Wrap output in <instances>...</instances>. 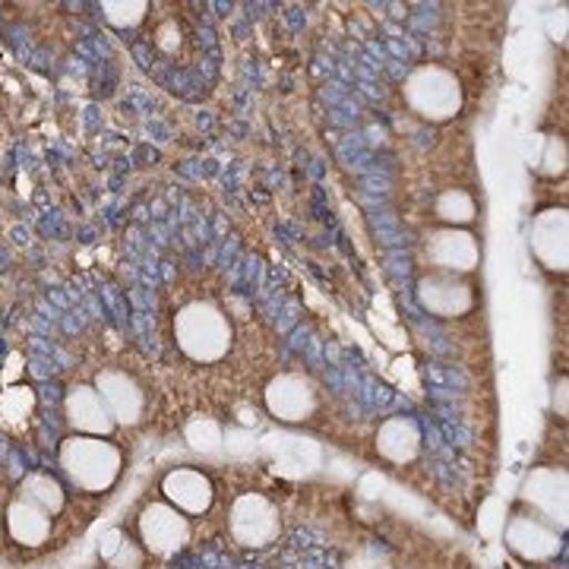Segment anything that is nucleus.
Instances as JSON below:
<instances>
[{
    "mask_svg": "<svg viewBox=\"0 0 569 569\" xmlns=\"http://www.w3.org/2000/svg\"><path fill=\"white\" fill-rule=\"evenodd\" d=\"M140 535L146 550L168 557V553H178L187 545L190 522L181 509H174L171 503H152V507L142 509Z\"/></svg>",
    "mask_w": 569,
    "mask_h": 569,
    "instance_id": "0eeeda50",
    "label": "nucleus"
},
{
    "mask_svg": "<svg viewBox=\"0 0 569 569\" xmlns=\"http://www.w3.org/2000/svg\"><path fill=\"white\" fill-rule=\"evenodd\" d=\"M418 301L433 317H462L475 307V291L462 276L452 272H427L418 279Z\"/></svg>",
    "mask_w": 569,
    "mask_h": 569,
    "instance_id": "20e7f679",
    "label": "nucleus"
},
{
    "mask_svg": "<svg viewBox=\"0 0 569 569\" xmlns=\"http://www.w3.org/2000/svg\"><path fill=\"white\" fill-rule=\"evenodd\" d=\"M377 449L380 456L396 462V466H406L418 456L421 449V430L415 421L408 418H389L380 425V433H377Z\"/></svg>",
    "mask_w": 569,
    "mask_h": 569,
    "instance_id": "4468645a",
    "label": "nucleus"
},
{
    "mask_svg": "<svg viewBox=\"0 0 569 569\" xmlns=\"http://www.w3.org/2000/svg\"><path fill=\"white\" fill-rule=\"evenodd\" d=\"M231 320L209 301H190L174 317L178 348L197 365H216L231 348Z\"/></svg>",
    "mask_w": 569,
    "mask_h": 569,
    "instance_id": "f257e3e1",
    "label": "nucleus"
},
{
    "mask_svg": "<svg viewBox=\"0 0 569 569\" xmlns=\"http://www.w3.org/2000/svg\"><path fill=\"white\" fill-rule=\"evenodd\" d=\"M187 443L197 449V452H219L224 449V430L212 418H197L187 425Z\"/></svg>",
    "mask_w": 569,
    "mask_h": 569,
    "instance_id": "412c9836",
    "label": "nucleus"
},
{
    "mask_svg": "<svg viewBox=\"0 0 569 569\" xmlns=\"http://www.w3.org/2000/svg\"><path fill=\"white\" fill-rule=\"evenodd\" d=\"M224 449L228 452H247V449H253V433H247V430H228L224 433Z\"/></svg>",
    "mask_w": 569,
    "mask_h": 569,
    "instance_id": "b1692460",
    "label": "nucleus"
},
{
    "mask_svg": "<svg viewBox=\"0 0 569 569\" xmlns=\"http://www.w3.org/2000/svg\"><path fill=\"white\" fill-rule=\"evenodd\" d=\"M567 209H545L531 222V250L541 260V266H548L553 272H563L567 269Z\"/></svg>",
    "mask_w": 569,
    "mask_h": 569,
    "instance_id": "1a4fd4ad",
    "label": "nucleus"
},
{
    "mask_svg": "<svg viewBox=\"0 0 569 569\" xmlns=\"http://www.w3.org/2000/svg\"><path fill=\"white\" fill-rule=\"evenodd\" d=\"M0 531H3V526H0Z\"/></svg>",
    "mask_w": 569,
    "mask_h": 569,
    "instance_id": "bb28decb",
    "label": "nucleus"
},
{
    "mask_svg": "<svg viewBox=\"0 0 569 569\" xmlns=\"http://www.w3.org/2000/svg\"><path fill=\"white\" fill-rule=\"evenodd\" d=\"M164 500L174 509H181L183 516H203L212 507V481L197 468H174L168 471L162 481Z\"/></svg>",
    "mask_w": 569,
    "mask_h": 569,
    "instance_id": "9b49d317",
    "label": "nucleus"
},
{
    "mask_svg": "<svg viewBox=\"0 0 569 569\" xmlns=\"http://www.w3.org/2000/svg\"><path fill=\"white\" fill-rule=\"evenodd\" d=\"M7 531L22 548H39L51 535V516L17 497L10 503V509H7Z\"/></svg>",
    "mask_w": 569,
    "mask_h": 569,
    "instance_id": "2eb2a0df",
    "label": "nucleus"
},
{
    "mask_svg": "<svg viewBox=\"0 0 569 569\" xmlns=\"http://www.w3.org/2000/svg\"><path fill=\"white\" fill-rule=\"evenodd\" d=\"M231 531L247 548H263L279 535V509L260 493H244L231 507Z\"/></svg>",
    "mask_w": 569,
    "mask_h": 569,
    "instance_id": "423d86ee",
    "label": "nucleus"
},
{
    "mask_svg": "<svg viewBox=\"0 0 569 569\" xmlns=\"http://www.w3.org/2000/svg\"><path fill=\"white\" fill-rule=\"evenodd\" d=\"M560 402V415H567V380H560L557 387V396H553V406Z\"/></svg>",
    "mask_w": 569,
    "mask_h": 569,
    "instance_id": "a878e982",
    "label": "nucleus"
},
{
    "mask_svg": "<svg viewBox=\"0 0 569 569\" xmlns=\"http://www.w3.org/2000/svg\"><path fill=\"white\" fill-rule=\"evenodd\" d=\"M32 406H36V392L29 387L7 389V392L0 396V421H3V425H17L22 418H29Z\"/></svg>",
    "mask_w": 569,
    "mask_h": 569,
    "instance_id": "4be33fe9",
    "label": "nucleus"
},
{
    "mask_svg": "<svg viewBox=\"0 0 569 569\" xmlns=\"http://www.w3.org/2000/svg\"><path fill=\"white\" fill-rule=\"evenodd\" d=\"M149 3L146 0H104L102 17L104 22H111L114 29H133L146 20Z\"/></svg>",
    "mask_w": 569,
    "mask_h": 569,
    "instance_id": "aec40b11",
    "label": "nucleus"
},
{
    "mask_svg": "<svg viewBox=\"0 0 569 569\" xmlns=\"http://www.w3.org/2000/svg\"><path fill=\"white\" fill-rule=\"evenodd\" d=\"M20 500L26 503H32V507H39L41 512H48V516H58L63 509V488L58 478H51V475H26L20 485Z\"/></svg>",
    "mask_w": 569,
    "mask_h": 569,
    "instance_id": "f3484780",
    "label": "nucleus"
},
{
    "mask_svg": "<svg viewBox=\"0 0 569 569\" xmlns=\"http://www.w3.org/2000/svg\"><path fill=\"white\" fill-rule=\"evenodd\" d=\"M108 567L111 569H140L142 567V550L130 541V538H123V545L118 548V553L108 560Z\"/></svg>",
    "mask_w": 569,
    "mask_h": 569,
    "instance_id": "5701e85b",
    "label": "nucleus"
},
{
    "mask_svg": "<svg viewBox=\"0 0 569 569\" xmlns=\"http://www.w3.org/2000/svg\"><path fill=\"white\" fill-rule=\"evenodd\" d=\"M123 456L114 443H108V437H82L73 433L67 437L61 447V468L63 475L89 493H102L108 490L118 475H121Z\"/></svg>",
    "mask_w": 569,
    "mask_h": 569,
    "instance_id": "f03ea898",
    "label": "nucleus"
},
{
    "mask_svg": "<svg viewBox=\"0 0 569 569\" xmlns=\"http://www.w3.org/2000/svg\"><path fill=\"white\" fill-rule=\"evenodd\" d=\"M67 421L70 427L82 433V437H108L114 430V418L108 415L102 396L96 392V387H73L67 392Z\"/></svg>",
    "mask_w": 569,
    "mask_h": 569,
    "instance_id": "f8f14e48",
    "label": "nucleus"
},
{
    "mask_svg": "<svg viewBox=\"0 0 569 569\" xmlns=\"http://www.w3.org/2000/svg\"><path fill=\"white\" fill-rule=\"evenodd\" d=\"M266 408L272 418H279L284 425H301L317 408V392L301 373H279L266 387Z\"/></svg>",
    "mask_w": 569,
    "mask_h": 569,
    "instance_id": "6e6552de",
    "label": "nucleus"
},
{
    "mask_svg": "<svg viewBox=\"0 0 569 569\" xmlns=\"http://www.w3.org/2000/svg\"><path fill=\"white\" fill-rule=\"evenodd\" d=\"M96 392L102 396L104 408L114 418V425H137L142 418V408H146L142 389L123 370H102L96 377Z\"/></svg>",
    "mask_w": 569,
    "mask_h": 569,
    "instance_id": "9d476101",
    "label": "nucleus"
},
{
    "mask_svg": "<svg viewBox=\"0 0 569 569\" xmlns=\"http://www.w3.org/2000/svg\"><path fill=\"white\" fill-rule=\"evenodd\" d=\"M437 219L440 222H447V228H462L475 219V212H478V206L475 200L468 197L466 190H443L440 197H437Z\"/></svg>",
    "mask_w": 569,
    "mask_h": 569,
    "instance_id": "6ab92c4d",
    "label": "nucleus"
},
{
    "mask_svg": "<svg viewBox=\"0 0 569 569\" xmlns=\"http://www.w3.org/2000/svg\"><path fill=\"white\" fill-rule=\"evenodd\" d=\"M526 500L541 509L548 519L563 522L567 519V471L557 468H538L526 481Z\"/></svg>",
    "mask_w": 569,
    "mask_h": 569,
    "instance_id": "ddd939ff",
    "label": "nucleus"
},
{
    "mask_svg": "<svg viewBox=\"0 0 569 569\" xmlns=\"http://www.w3.org/2000/svg\"><path fill=\"white\" fill-rule=\"evenodd\" d=\"M123 545V531L121 529H108L102 535V541H99V553H102V560H111L118 548Z\"/></svg>",
    "mask_w": 569,
    "mask_h": 569,
    "instance_id": "393cba45",
    "label": "nucleus"
},
{
    "mask_svg": "<svg viewBox=\"0 0 569 569\" xmlns=\"http://www.w3.org/2000/svg\"><path fill=\"white\" fill-rule=\"evenodd\" d=\"M406 102L427 121H449L462 111V82L437 63H421L406 80Z\"/></svg>",
    "mask_w": 569,
    "mask_h": 569,
    "instance_id": "7ed1b4c3",
    "label": "nucleus"
},
{
    "mask_svg": "<svg viewBox=\"0 0 569 569\" xmlns=\"http://www.w3.org/2000/svg\"><path fill=\"white\" fill-rule=\"evenodd\" d=\"M425 250L430 266H437V272H452V276L471 272L481 260V244H478L475 234H468L466 228L430 231Z\"/></svg>",
    "mask_w": 569,
    "mask_h": 569,
    "instance_id": "39448f33",
    "label": "nucleus"
},
{
    "mask_svg": "<svg viewBox=\"0 0 569 569\" xmlns=\"http://www.w3.org/2000/svg\"><path fill=\"white\" fill-rule=\"evenodd\" d=\"M269 452L279 459V466L295 468V471H310L317 466V447L310 440L279 437V440H269Z\"/></svg>",
    "mask_w": 569,
    "mask_h": 569,
    "instance_id": "a211bd4d",
    "label": "nucleus"
},
{
    "mask_svg": "<svg viewBox=\"0 0 569 569\" xmlns=\"http://www.w3.org/2000/svg\"><path fill=\"white\" fill-rule=\"evenodd\" d=\"M509 548L529 560H545L557 550V531H550L541 519H512L507 529Z\"/></svg>",
    "mask_w": 569,
    "mask_h": 569,
    "instance_id": "dca6fc26",
    "label": "nucleus"
}]
</instances>
